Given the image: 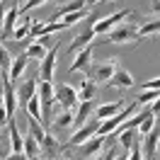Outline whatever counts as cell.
<instances>
[{
    "label": "cell",
    "mask_w": 160,
    "mask_h": 160,
    "mask_svg": "<svg viewBox=\"0 0 160 160\" xmlns=\"http://www.w3.org/2000/svg\"><path fill=\"white\" fill-rule=\"evenodd\" d=\"M5 12H8V8L0 2V29H2V20H5Z\"/></svg>",
    "instance_id": "d590c367"
},
{
    "label": "cell",
    "mask_w": 160,
    "mask_h": 160,
    "mask_svg": "<svg viewBox=\"0 0 160 160\" xmlns=\"http://www.w3.org/2000/svg\"><path fill=\"white\" fill-rule=\"evenodd\" d=\"M102 148H104V138H102V136H92V138H88L85 143L75 146V148H63V146H61V153L73 155V160H90V158H95Z\"/></svg>",
    "instance_id": "6da1fadb"
},
{
    "label": "cell",
    "mask_w": 160,
    "mask_h": 160,
    "mask_svg": "<svg viewBox=\"0 0 160 160\" xmlns=\"http://www.w3.org/2000/svg\"><path fill=\"white\" fill-rule=\"evenodd\" d=\"M95 95H97V85H95L92 80H85V82L80 85L78 100H80V102H90V100H95Z\"/></svg>",
    "instance_id": "7402d4cb"
},
{
    "label": "cell",
    "mask_w": 160,
    "mask_h": 160,
    "mask_svg": "<svg viewBox=\"0 0 160 160\" xmlns=\"http://www.w3.org/2000/svg\"><path fill=\"white\" fill-rule=\"evenodd\" d=\"M32 61L24 56V53H20V56H15L10 63V70H8V78H10V82H15V80H20L22 75H24V70H27V66H29Z\"/></svg>",
    "instance_id": "5bb4252c"
},
{
    "label": "cell",
    "mask_w": 160,
    "mask_h": 160,
    "mask_svg": "<svg viewBox=\"0 0 160 160\" xmlns=\"http://www.w3.org/2000/svg\"><path fill=\"white\" fill-rule=\"evenodd\" d=\"M8 153H10V150H8V148H2V146H0V158L5 160V155H8Z\"/></svg>",
    "instance_id": "8d00e7d4"
},
{
    "label": "cell",
    "mask_w": 160,
    "mask_h": 160,
    "mask_svg": "<svg viewBox=\"0 0 160 160\" xmlns=\"http://www.w3.org/2000/svg\"><path fill=\"white\" fill-rule=\"evenodd\" d=\"M53 102L58 104L61 109L75 112V107H78V92H75V88L68 85V82L56 85V88H53Z\"/></svg>",
    "instance_id": "3957f363"
},
{
    "label": "cell",
    "mask_w": 160,
    "mask_h": 160,
    "mask_svg": "<svg viewBox=\"0 0 160 160\" xmlns=\"http://www.w3.org/2000/svg\"><path fill=\"white\" fill-rule=\"evenodd\" d=\"M160 29V22H158V15H153V20H143L141 24H136V37L143 39V37H150V34H158Z\"/></svg>",
    "instance_id": "e0dca14e"
},
{
    "label": "cell",
    "mask_w": 160,
    "mask_h": 160,
    "mask_svg": "<svg viewBox=\"0 0 160 160\" xmlns=\"http://www.w3.org/2000/svg\"><path fill=\"white\" fill-rule=\"evenodd\" d=\"M114 160H126V153H117V155H114Z\"/></svg>",
    "instance_id": "74e56055"
},
{
    "label": "cell",
    "mask_w": 160,
    "mask_h": 160,
    "mask_svg": "<svg viewBox=\"0 0 160 160\" xmlns=\"http://www.w3.org/2000/svg\"><path fill=\"white\" fill-rule=\"evenodd\" d=\"M92 41H95V32H92V27H82V29L73 37V41H70V53L75 56L78 51H82L85 46H90Z\"/></svg>",
    "instance_id": "7c38bea8"
},
{
    "label": "cell",
    "mask_w": 160,
    "mask_h": 160,
    "mask_svg": "<svg viewBox=\"0 0 160 160\" xmlns=\"http://www.w3.org/2000/svg\"><path fill=\"white\" fill-rule=\"evenodd\" d=\"M117 138H119V143H121V148L124 150H131V146L136 143V129H126V131H121V133H117Z\"/></svg>",
    "instance_id": "603a6c76"
},
{
    "label": "cell",
    "mask_w": 160,
    "mask_h": 160,
    "mask_svg": "<svg viewBox=\"0 0 160 160\" xmlns=\"http://www.w3.org/2000/svg\"><path fill=\"white\" fill-rule=\"evenodd\" d=\"M8 136H10L12 153H22V136H20V129H17V121L15 119L8 121Z\"/></svg>",
    "instance_id": "d6986e66"
},
{
    "label": "cell",
    "mask_w": 160,
    "mask_h": 160,
    "mask_svg": "<svg viewBox=\"0 0 160 160\" xmlns=\"http://www.w3.org/2000/svg\"><path fill=\"white\" fill-rule=\"evenodd\" d=\"M117 153H119V150L114 148V146H104V148H102L92 160H114V155H117Z\"/></svg>",
    "instance_id": "4dcf8cb0"
},
{
    "label": "cell",
    "mask_w": 160,
    "mask_h": 160,
    "mask_svg": "<svg viewBox=\"0 0 160 160\" xmlns=\"http://www.w3.org/2000/svg\"><path fill=\"white\" fill-rule=\"evenodd\" d=\"M97 129H100V119H90V121H85L80 129L73 131L70 141L66 143V146H63V148H75V146H80V143H85L88 138L97 136Z\"/></svg>",
    "instance_id": "277c9868"
},
{
    "label": "cell",
    "mask_w": 160,
    "mask_h": 160,
    "mask_svg": "<svg viewBox=\"0 0 160 160\" xmlns=\"http://www.w3.org/2000/svg\"><path fill=\"white\" fill-rule=\"evenodd\" d=\"M0 2H2V0H0Z\"/></svg>",
    "instance_id": "7bdbcfd3"
},
{
    "label": "cell",
    "mask_w": 160,
    "mask_h": 160,
    "mask_svg": "<svg viewBox=\"0 0 160 160\" xmlns=\"http://www.w3.org/2000/svg\"><path fill=\"white\" fill-rule=\"evenodd\" d=\"M126 107V102L124 100H119V102H104V104H97L95 107V119H100V121H104V119H109V117H114V114H119L121 109Z\"/></svg>",
    "instance_id": "4fadbf2b"
},
{
    "label": "cell",
    "mask_w": 160,
    "mask_h": 160,
    "mask_svg": "<svg viewBox=\"0 0 160 160\" xmlns=\"http://www.w3.org/2000/svg\"><path fill=\"white\" fill-rule=\"evenodd\" d=\"M117 66H119V61H102L97 66H90L88 80H92L95 85H109V80H112V75H114Z\"/></svg>",
    "instance_id": "7a4b0ae2"
},
{
    "label": "cell",
    "mask_w": 160,
    "mask_h": 160,
    "mask_svg": "<svg viewBox=\"0 0 160 160\" xmlns=\"http://www.w3.org/2000/svg\"><path fill=\"white\" fill-rule=\"evenodd\" d=\"M155 121H158V117H146V119L138 124V129H136V133H141V136H146L153 126H155Z\"/></svg>",
    "instance_id": "f546056e"
},
{
    "label": "cell",
    "mask_w": 160,
    "mask_h": 160,
    "mask_svg": "<svg viewBox=\"0 0 160 160\" xmlns=\"http://www.w3.org/2000/svg\"><path fill=\"white\" fill-rule=\"evenodd\" d=\"M44 2H46V0H27L24 8H20V15H29L34 8H39V5H44Z\"/></svg>",
    "instance_id": "d6a6232c"
},
{
    "label": "cell",
    "mask_w": 160,
    "mask_h": 160,
    "mask_svg": "<svg viewBox=\"0 0 160 160\" xmlns=\"http://www.w3.org/2000/svg\"><path fill=\"white\" fill-rule=\"evenodd\" d=\"M109 85L121 88V90H129V88H133V75H131L126 68L117 66V70H114V75H112V80H109Z\"/></svg>",
    "instance_id": "9a60e30c"
},
{
    "label": "cell",
    "mask_w": 160,
    "mask_h": 160,
    "mask_svg": "<svg viewBox=\"0 0 160 160\" xmlns=\"http://www.w3.org/2000/svg\"><path fill=\"white\" fill-rule=\"evenodd\" d=\"M10 63H12V53L8 51V46H2V41H0V73H8V70H10Z\"/></svg>",
    "instance_id": "484cf974"
},
{
    "label": "cell",
    "mask_w": 160,
    "mask_h": 160,
    "mask_svg": "<svg viewBox=\"0 0 160 160\" xmlns=\"http://www.w3.org/2000/svg\"><path fill=\"white\" fill-rule=\"evenodd\" d=\"M24 56H27V58H29V61H41V58H44V56H46V49H44V46H39V44H34V41H32L29 46L24 49Z\"/></svg>",
    "instance_id": "d4e9b609"
},
{
    "label": "cell",
    "mask_w": 160,
    "mask_h": 160,
    "mask_svg": "<svg viewBox=\"0 0 160 160\" xmlns=\"http://www.w3.org/2000/svg\"><path fill=\"white\" fill-rule=\"evenodd\" d=\"M37 100H53V80H37Z\"/></svg>",
    "instance_id": "44dd1931"
},
{
    "label": "cell",
    "mask_w": 160,
    "mask_h": 160,
    "mask_svg": "<svg viewBox=\"0 0 160 160\" xmlns=\"http://www.w3.org/2000/svg\"><path fill=\"white\" fill-rule=\"evenodd\" d=\"M90 66H92V44H90V46H85L82 51H78V53L73 56L70 73H85V75H88Z\"/></svg>",
    "instance_id": "9c48e42d"
},
{
    "label": "cell",
    "mask_w": 160,
    "mask_h": 160,
    "mask_svg": "<svg viewBox=\"0 0 160 160\" xmlns=\"http://www.w3.org/2000/svg\"><path fill=\"white\" fill-rule=\"evenodd\" d=\"M37 80H39V73L34 70L32 75H27V78L22 80L20 85H17V95H15V100H17V104H22V107H27V102L37 95Z\"/></svg>",
    "instance_id": "5b68a950"
},
{
    "label": "cell",
    "mask_w": 160,
    "mask_h": 160,
    "mask_svg": "<svg viewBox=\"0 0 160 160\" xmlns=\"http://www.w3.org/2000/svg\"><path fill=\"white\" fill-rule=\"evenodd\" d=\"M158 138H160L158 126H153L143 136V141H141V155H143V160H155V155H158Z\"/></svg>",
    "instance_id": "52a82bcc"
},
{
    "label": "cell",
    "mask_w": 160,
    "mask_h": 160,
    "mask_svg": "<svg viewBox=\"0 0 160 160\" xmlns=\"http://www.w3.org/2000/svg\"><path fill=\"white\" fill-rule=\"evenodd\" d=\"M92 117H95V100L90 102H80L78 107H75V112H73V126L75 129H80L85 121H90Z\"/></svg>",
    "instance_id": "8fae6325"
},
{
    "label": "cell",
    "mask_w": 160,
    "mask_h": 160,
    "mask_svg": "<svg viewBox=\"0 0 160 160\" xmlns=\"http://www.w3.org/2000/svg\"><path fill=\"white\" fill-rule=\"evenodd\" d=\"M39 148L46 153V158H49V160H53V158H58V155H61V143H58V138H56L53 133H46V136H44V141L39 143Z\"/></svg>",
    "instance_id": "2e32d148"
},
{
    "label": "cell",
    "mask_w": 160,
    "mask_h": 160,
    "mask_svg": "<svg viewBox=\"0 0 160 160\" xmlns=\"http://www.w3.org/2000/svg\"><path fill=\"white\" fill-rule=\"evenodd\" d=\"M53 124H56V129H68L70 124H73V112H70V109H63L58 117H56Z\"/></svg>",
    "instance_id": "4316f807"
},
{
    "label": "cell",
    "mask_w": 160,
    "mask_h": 160,
    "mask_svg": "<svg viewBox=\"0 0 160 160\" xmlns=\"http://www.w3.org/2000/svg\"><path fill=\"white\" fill-rule=\"evenodd\" d=\"M8 114H5V109H2V107H0V129H2V126H8Z\"/></svg>",
    "instance_id": "e575fe53"
},
{
    "label": "cell",
    "mask_w": 160,
    "mask_h": 160,
    "mask_svg": "<svg viewBox=\"0 0 160 160\" xmlns=\"http://www.w3.org/2000/svg\"><path fill=\"white\" fill-rule=\"evenodd\" d=\"M20 17H22V22H20V24H15V32H12L10 39L27 41V39H29V24H32V20H29V15H20Z\"/></svg>",
    "instance_id": "ac0fdd59"
},
{
    "label": "cell",
    "mask_w": 160,
    "mask_h": 160,
    "mask_svg": "<svg viewBox=\"0 0 160 160\" xmlns=\"http://www.w3.org/2000/svg\"><path fill=\"white\" fill-rule=\"evenodd\" d=\"M129 12L131 10H119V12H114V15H107V17H102V20L95 22V27H92V32L95 34H107V32H112L117 24H121V22L129 17Z\"/></svg>",
    "instance_id": "8992f818"
},
{
    "label": "cell",
    "mask_w": 160,
    "mask_h": 160,
    "mask_svg": "<svg viewBox=\"0 0 160 160\" xmlns=\"http://www.w3.org/2000/svg\"><path fill=\"white\" fill-rule=\"evenodd\" d=\"M37 44H39V46H44V49L49 51V49H53V46H56V44H58V41L53 39V37H51V34H44V37H37Z\"/></svg>",
    "instance_id": "1f68e13d"
},
{
    "label": "cell",
    "mask_w": 160,
    "mask_h": 160,
    "mask_svg": "<svg viewBox=\"0 0 160 160\" xmlns=\"http://www.w3.org/2000/svg\"><path fill=\"white\" fill-rule=\"evenodd\" d=\"M29 133L34 136V141H37V143H41V141H44V136H46L44 126H41L37 119H29Z\"/></svg>",
    "instance_id": "f1b7e54d"
},
{
    "label": "cell",
    "mask_w": 160,
    "mask_h": 160,
    "mask_svg": "<svg viewBox=\"0 0 160 160\" xmlns=\"http://www.w3.org/2000/svg\"><path fill=\"white\" fill-rule=\"evenodd\" d=\"M88 20V10H78V12H68V15H63L61 17V24H66V27H70V24H78V22Z\"/></svg>",
    "instance_id": "cb8c5ba5"
},
{
    "label": "cell",
    "mask_w": 160,
    "mask_h": 160,
    "mask_svg": "<svg viewBox=\"0 0 160 160\" xmlns=\"http://www.w3.org/2000/svg\"><path fill=\"white\" fill-rule=\"evenodd\" d=\"M58 160H70V158H58Z\"/></svg>",
    "instance_id": "b9f144b4"
},
{
    "label": "cell",
    "mask_w": 160,
    "mask_h": 160,
    "mask_svg": "<svg viewBox=\"0 0 160 160\" xmlns=\"http://www.w3.org/2000/svg\"><path fill=\"white\" fill-rule=\"evenodd\" d=\"M143 90H158L160 88V78H153V80H146L143 85H141Z\"/></svg>",
    "instance_id": "836d02e7"
},
{
    "label": "cell",
    "mask_w": 160,
    "mask_h": 160,
    "mask_svg": "<svg viewBox=\"0 0 160 160\" xmlns=\"http://www.w3.org/2000/svg\"><path fill=\"white\" fill-rule=\"evenodd\" d=\"M17 20H20V8H17V2L12 5V8H8V12H5V20H2V29H0V37H2V41H10L12 32H15V24H17Z\"/></svg>",
    "instance_id": "30bf717a"
},
{
    "label": "cell",
    "mask_w": 160,
    "mask_h": 160,
    "mask_svg": "<svg viewBox=\"0 0 160 160\" xmlns=\"http://www.w3.org/2000/svg\"><path fill=\"white\" fill-rule=\"evenodd\" d=\"M88 5H97V2H102V0H85Z\"/></svg>",
    "instance_id": "ab89813d"
},
{
    "label": "cell",
    "mask_w": 160,
    "mask_h": 160,
    "mask_svg": "<svg viewBox=\"0 0 160 160\" xmlns=\"http://www.w3.org/2000/svg\"><path fill=\"white\" fill-rule=\"evenodd\" d=\"M32 160H41V158H39V155H37V158H32Z\"/></svg>",
    "instance_id": "60d3db41"
},
{
    "label": "cell",
    "mask_w": 160,
    "mask_h": 160,
    "mask_svg": "<svg viewBox=\"0 0 160 160\" xmlns=\"http://www.w3.org/2000/svg\"><path fill=\"white\" fill-rule=\"evenodd\" d=\"M153 102H158V90H143L138 95V97H136V104H153Z\"/></svg>",
    "instance_id": "83f0119b"
},
{
    "label": "cell",
    "mask_w": 160,
    "mask_h": 160,
    "mask_svg": "<svg viewBox=\"0 0 160 160\" xmlns=\"http://www.w3.org/2000/svg\"><path fill=\"white\" fill-rule=\"evenodd\" d=\"M39 150H41L39 143L34 141V136H32V133H27V136L22 138V153H24V158H27V160L37 158V155H39Z\"/></svg>",
    "instance_id": "ffe728a7"
},
{
    "label": "cell",
    "mask_w": 160,
    "mask_h": 160,
    "mask_svg": "<svg viewBox=\"0 0 160 160\" xmlns=\"http://www.w3.org/2000/svg\"><path fill=\"white\" fill-rule=\"evenodd\" d=\"M56 56H58V44L53 46V49L46 51V56L39 61V80H53V70H56Z\"/></svg>",
    "instance_id": "ba28073f"
},
{
    "label": "cell",
    "mask_w": 160,
    "mask_h": 160,
    "mask_svg": "<svg viewBox=\"0 0 160 160\" xmlns=\"http://www.w3.org/2000/svg\"><path fill=\"white\" fill-rule=\"evenodd\" d=\"M2 97H5V92H2V82H0V107H2Z\"/></svg>",
    "instance_id": "f35d334b"
}]
</instances>
